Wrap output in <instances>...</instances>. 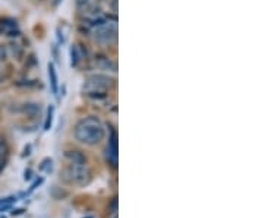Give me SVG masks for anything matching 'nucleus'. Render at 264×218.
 I'll use <instances>...</instances> for the list:
<instances>
[{
	"label": "nucleus",
	"mask_w": 264,
	"mask_h": 218,
	"mask_svg": "<svg viewBox=\"0 0 264 218\" xmlns=\"http://www.w3.org/2000/svg\"><path fill=\"white\" fill-rule=\"evenodd\" d=\"M74 135L78 142L84 145H97L105 138V126L97 116H88L81 119L74 130Z\"/></svg>",
	"instance_id": "f257e3e1"
},
{
	"label": "nucleus",
	"mask_w": 264,
	"mask_h": 218,
	"mask_svg": "<svg viewBox=\"0 0 264 218\" xmlns=\"http://www.w3.org/2000/svg\"><path fill=\"white\" fill-rule=\"evenodd\" d=\"M62 177L65 182L71 185L84 186V185H88L91 180V170L87 163H69L65 167Z\"/></svg>",
	"instance_id": "f03ea898"
},
{
	"label": "nucleus",
	"mask_w": 264,
	"mask_h": 218,
	"mask_svg": "<svg viewBox=\"0 0 264 218\" xmlns=\"http://www.w3.org/2000/svg\"><path fill=\"white\" fill-rule=\"evenodd\" d=\"M113 87V79L106 75H91L85 84H84V93L96 97V95H105L106 93Z\"/></svg>",
	"instance_id": "7ed1b4c3"
},
{
	"label": "nucleus",
	"mask_w": 264,
	"mask_h": 218,
	"mask_svg": "<svg viewBox=\"0 0 264 218\" xmlns=\"http://www.w3.org/2000/svg\"><path fill=\"white\" fill-rule=\"evenodd\" d=\"M94 38L100 44H112L117 38V22L116 21H97L94 27Z\"/></svg>",
	"instance_id": "20e7f679"
},
{
	"label": "nucleus",
	"mask_w": 264,
	"mask_h": 218,
	"mask_svg": "<svg viewBox=\"0 0 264 218\" xmlns=\"http://www.w3.org/2000/svg\"><path fill=\"white\" fill-rule=\"evenodd\" d=\"M106 160L112 167L117 165V135H116V132L112 133V138L109 141V145L106 150Z\"/></svg>",
	"instance_id": "39448f33"
},
{
	"label": "nucleus",
	"mask_w": 264,
	"mask_h": 218,
	"mask_svg": "<svg viewBox=\"0 0 264 218\" xmlns=\"http://www.w3.org/2000/svg\"><path fill=\"white\" fill-rule=\"evenodd\" d=\"M65 157L69 160V163H87V158L81 151H66Z\"/></svg>",
	"instance_id": "423d86ee"
},
{
	"label": "nucleus",
	"mask_w": 264,
	"mask_h": 218,
	"mask_svg": "<svg viewBox=\"0 0 264 218\" xmlns=\"http://www.w3.org/2000/svg\"><path fill=\"white\" fill-rule=\"evenodd\" d=\"M49 79H50V87L54 95H57V90H59V84H57V72L53 63H49Z\"/></svg>",
	"instance_id": "0eeeda50"
},
{
	"label": "nucleus",
	"mask_w": 264,
	"mask_h": 218,
	"mask_svg": "<svg viewBox=\"0 0 264 218\" xmlns=\"http://www.w3.org/2000/svg\"><path fill=\"white\" fill-rule=\"evenodd\" d=\"M7 156H9V148L4 139H0V171L4 168L6 161H7Z\"/></svg>",
	"instance_id": "6e6552de"
},
{
	"label": "nucleus",
	"mask_w": 264,
	"mask_h": 218,
	"mask_svg": "<svg viewBox=\"0 0 264 218\" xmlns=\"http://www.w3.org/2000/svg\"><path fill=\"white\" fill-rule=\"evenodd\" d=\"M79 59H81V56H79L78 47H76V46H72V47H71V64H72V67L78 64Z\"/></svg>",
	"instance_id": "1a4fd4ad"
},
{
	"label": "nucleus",
	"mask_w": 264,
	"mask_h": 218,
	"mask_svg": "<svg viewBox=\"0 0 264 218\" xmlns=\"http://www.w3.org/2000/svg\"><path fill=\"white\" fill-rule=\"evenodd\" d=\"M53 113H54V107L50 106L47 110V117H46V122H44V130H50L53 125Z\"/></svg>",
	"instance_id": "9d476101"
},
{
	"label": "nucleus",
	"mask_w": 264,
	"mask_h": 218,
	"mask_svg": "<svg viewBox=\"0 0 264 218\" xmlns=\"http://www.w3.org/2000/svg\"><path fill=\"white\" fill-rule=\"evenodd\" d=\"M24 111L28 113V114H31V116H34V114L40 113V106L38 104H25L24 106Z\"/></svg>",
	"instance_id": "9b49d317"
},
{
	"label": "nucleus",
	"mask_w": 264,
	"mask_h": 218,
	"mask_svg": "<svg viewBox=\"0 0 264 218\" xmlns=\"http://www.w3.org/2000/svg\"><path fill=\"white\" fill-rule=\"evenodd\" d=\"M6 57H7V52H6V49L0 44V63H1V62H4V60H6Z\"/></svg>",
	"instance_id": "f8f14e48"
},
{
	"label": "nucleus",
	"mask_w": 264,
	"mask_h": 218,
	"mask_svg": "<svg viewBox=\"0 0 264 218\" xmlns=\"http://www.w3.org/2000/svg\"><path fill=\"white\" fill-rule=\"evenodd\" d=\"M1 34H3V28L0 27V35H1Z\"/></svg>",
	"instance_id": "ddd939ff"
}]
</instances>
